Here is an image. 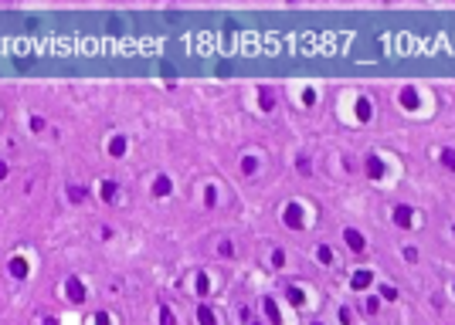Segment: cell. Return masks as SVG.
Here are the masks:
<instances>
[{"label":"cell","instance_id":"obj_7","mask_svg":"<svg viewBox=\"0 0 455 325\" xmlns=\"http://www.w3.org/2000/svg\"><path fill=\"white\" fill-rule=\"evenodd\" d=\"M367 173H370L374 179L384 176V163H381V156H367Z\"/></svg>","mask_w":455,"mask_h":325},{"label":"cell","instance_id":"obj_12","mask_svg":"<svg viewBox=\"0 0 455 325\" xmlns=\"http://www.w3.org/2000/svg\"><path fill=\"white\" fill-rule=\"evenodd\" d=\"M11 274H14V278H27V264H24L21 258H14L11 261Z\"/></svg>","mask_w":455,"mask_h":325},{"label":"cell","instance_id":"obj_18","mask_svg":"<svg viewBox=\"0 0 455 325\" xmlns=\"http://www.w3.org/2000/svg\"><path fill=\"white\" fill-rule=\"evenodd\" d=\"M68 200L82 203V200H85V187H68Z\"/></svg>","mask_w":455,"mask_h":325},{"label":"cell","instance_id":"obj_25","mask_svg":"<svg viewBox=\"0 0 455 325\" xmlns=\"http://www.w3.org/2000/svg\"><path fill=\"white\" fill-rule=\"evenodd\" d=\"M95 325H109V315H105V312H99V315H95Z\"/></svg>","mask_w":455,"mask_h":325},{"label":"cell","instance_id":"obj_9","mask_svg":"<svg viewBox=\"0 0 455 325\" xmlns=\"http://www.w3.org/2000/svg\"><path fill=\"white\" fill-rule=\"evenodd\" d=\"M197 322L201 325H217V318H214V312H211L207 305H201V308H197Z\"/></svg>","mask_w":455,"mask_h":325},{"label":"cell","instance_id":"obj_16","mask_svg":"<svg viewBox=\"0 0 455 325\" xmlns=\"http://www.w3.org/2000/svg\"><path fill=\"white\" fill-rule=\"evenodd\" d=\"M255 169H258V159H255V156L241 159V173H255Z\"/></svg>","mask_w":455,"mask_h":325},{"label":"cell","instance_id":"obj_26","mask_svg":"<svg viewBox=\"0 0 455 325\" xmlns=\"http://www.w3.org/2000/svg\"><path fill=\"white\" fill-rule=\"evenodd\" d=\"M7 176V163H0V179Z\"/></svg>","mask_w":455,"mask_h":325},{"label":"cell","instance_id":"obj_23","mask_svg":"<svg viewBox=\"0 0 455 325\" xmlns=\"http://www.w3.org/2000/svg\"><path fill=\"white\" fill-rule=\"evenodd\" d=\"M272 264H275V268H282V264H285V254H282V251H275V254H272Z\"/></svg>","mask_w":455,"mask_h":325},{"label":"cell","instance_id":"obj_1","mask_svg":"<svg viewBox=\"0 0 455 325\" xmlns=\"http://www.w3.org/2000/svg\"><path fill=\"white\" fill-rule=\"evenodd\" d=\"M65 292H68V302H75V305L85 302V285L79 281V274H68V278H65Z\"/></svg>","mask_w":455,"mask_h":325},{"label":"cell","instance_id":"obj_4","mask_svg":"<svg viewBox=\"0 0 455 325\" xmlns=\"http://www.w3.org/2000/svg\"><path fill=\"white\" fill-rule=\"evenodd\" d=\"M285 224L292 227V230L302 227V210H299V203H289V207H285Z\"/></svg>","mask_w":455,"mask_h":325},{"label":"cell","instance_id":"obj_14","mask_svg":"<svg viewBox=\"0 0 455 325\" xmlns=\"http://www.w3.org/2000/svg\"><path fill=\"white\" fill-rule=\"evenodd\" d=\"M316 258L323 261V264H333V251H330L326 244H319V247H316Z\"/></svg>","mask_w":455,"mask_h":325},{"label":"cell","instance_id":"obj_22","mask_svg":"<svg viewBox=\"0 0 455 325\" xmlns=\"http://www.w3.org/2000/svg\"><path fill=\"white\" fill-rule=\"evenodd\" d=\"M262 105H265V109H272V105H275V99H272V91H269V88H262Z\"/></svg>","mask_w":455,"mask_h":325},{"label":"cell","instance_id":"obj_20","mask_svg":"<svg viewBox=\"0 0 455 325\" xmlns=\"http://www.w3.org/2000/svg\"><path fill=\"white\" fill-rule=\"evenodd\" d=\"M102 200H109V203L116 200V183H112V179H109V183L102 187Z\"/></svg>","mask_w":455,"mask_h":325},{"label":"cell","instance_id":"obj_17","mask_svg":"<svg viewBox=\"0 0 455 325\" xmlns=\"http://www.w3.org/2000/svg\"><path fill=\"white\" fill-rule=\"evenodd\" d=\"M160 325H177V318H173V312L167 308V305L160 308Z\"/></svg>","mask_w":455,"mask_h":325},{"label":"cell","instance_id":"obj_10","mask_svg":"<svg viewBox=\"0 0 455 325\" xmlns=\"http://www.w3.org/2000/svg\"><path fill=\"white\" fill-rule=\"evenodd\" d=\"M370 115H374V109H370V102H367V99H360V102H357V119H360V122H367Z\"/></svg>","mask_w":455,"mask_h":325},{"label":"cell","instance_id":"obj_5","mask_svg":"<svg viewBox=\"0 0 455 325\" xmlns=\"http://www.w3.org/2000/svg\"><path fill=\"white\" fill-rule=\"evenodd\" d=\"M401 105H404V109H418V88H401Z\"/></svg>","mask_w":455,"mask_h":325},{"label":"cell","instance_id":"obj_11","mask_svg":"<svg viewBox=\"0 0 455 325\" xmlns=\"http://www.w3.org/2000/svg\"><path fill=\"white\" fill-rule=\"evenodd\" d=\"M153 193H157V197H167V193H170V176H157V183H153Z\"/></svg>","mask_w":455,"mask_h":325},{"label":"cell","instance_id":"obj_15","mask_svg":"<svg viewBox=\"0 0 455 325\" xmlns=\"http://www.w3.org/2000/svg\"><path fill=\"white\" fill-rule=\"evenodd\" d=\"M442 166L455 169V149H442Z\"/></svg>","mask_w":455,"mask_h":325},{"label":"cell","instance_id":"obj_27","mask_svg":"<svg viewBox=\"0 0 455 325\" xmlns=\"http://www.w3.org/2000/svg\"><path fill=\"white\" fill-rule=\"evenodd\" d=\"M45 325H58V318H45Z\"/></svg>","mask_w":455,"mask_h":325},{"label":"cell","instance_id":"obj_21","mask_svg":"<svg viewBox=\"0 0 455 325\" xmlns=\"http://www.w3.org/2000/svg\"><path fill=\"white\" fill-rule=\"evenodd\" d=\"M381 298H391V302H394V298H398V288H391V285H384V288H381Z\"/></svg>","mask_w":455,"mask_h":325},{"label":"cell","instance_id":"obj_2","mask_svg":"<svg viewBox=\"0 0 455 325\" xmlns=\"http://www.w3.org/2000/svg\"><path fill=\"white\" fill-rule=\"evenodd\" d=\"M343 241H347V247H350V251H357V254L367 247L364 234H360V230H353V227H347V230H343Z\"/></svg>","mask_w":455,"mask_h":325},{"label":"cell","instance_id":"obj_6","mask_svg":"<svg viewBox=\"0 0 455 325\" xmlns=\"http://www.w3.org/2000/svg\"><path fill=\"white\" fill-rule=\"evenodd\" d=\"M370 281H374V274H370V271H353V278H350V285L353 288H367V285H370Z\"/></svg>","mask_w":455,"mask_h":325},{"label":"cell","instance_id":"obj_24","mask_svg":"<svg viewBox=\"0 0 455 325\" xmlns=\"http://www.w3.org/2000/svg\"><path fill=\"white\" fill-rule=\"evenodd\" d=\"M309 169H313V163L306 156H299V173H309Z\"/></svg>","mask_w":455,"mask_h":325},{"label":"cell","instance_id":"obj_28","mask_svg":"<svg viewBox=\"0 0 455 325\" xmlns=\"http://www.w3.org/2000/svg\"><path fill=\"white\" fill-rule=\"evenodd\" d=\"M255 325H258V322H255Z\"/></svg>","mask_w":455,"mask_h":325},{"label":"cell","instance_id":"obj_13","mask_svg":"<svg viewBox=\"0 0 455 325\" xmlns=\"http://www.w3.org/2000/svg\"><path fill=\"white\" fill-rule=\"evenodd\" d=\"M109 153H112V156H123V153H126V139H123V135H116L112 143H109Z\"/></svg>","mask_w":455,"mask_h":325},{"label":"cell","instance_id":"obj_19","mask_svg":"<svg viewBox=\"0 0 455 325\" xmlns=\"http://www.w3.org/2000/svg\"><path fill=\"white\" fill-rule=\"evenodd\" d=\"M285 295H289V302H292V305H302V302H306V295L299 292V288H289Z\"/></svg>","mask_w":455,"mask_h":325},{"label":"cell","instance_id":"obj_8","mask_svg":"<svg viewBox=\"0 0 455 325\" xmlns=\"http://www.w3.org/2000/svg\"><path fill=\"white\" fill-rule=\"evenodd\" d=\"M265 315L272 318V325H282V315H279V305H275L272 298H265Z\"/></svg>","mask_w":455,"mask_h":325},{"label":"cell","instance_id":"obj_3","mask_svg":"<svg viewBox=\"0 0 455 325\" xmlns=\"http://www.w3.org/2000/svg\"><path fill=\"white\" fill-rule=\"evenodd\" d=\"M391 217H394V224H398V227H411V224H414V210H411V207H404V203H401V207H394V213H391Z\"/></svg>","mask_w":455,"mask_h":325}]
</instances>
